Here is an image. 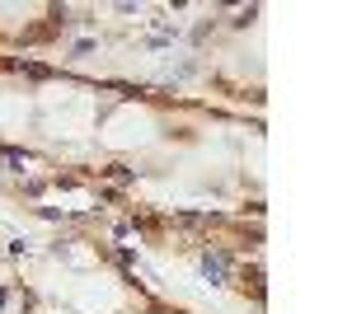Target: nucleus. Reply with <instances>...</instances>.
<instances>
[{"mask_svg":"<svg viewBox=\"0 0 352 314\" xmlns=\"http://www.w3.org/2000/svg\"><path fill=\"white\" fill-rule=\"evenodd\" d=\"M226 267H230V258H226V254H207V258H202V272H207L212 282H221V277H226Z\"/></svg>","mask_w":352,"mask_h":314,"instance_id":"obj_1","label":"nucleus"}]
</instances>
